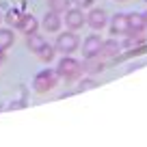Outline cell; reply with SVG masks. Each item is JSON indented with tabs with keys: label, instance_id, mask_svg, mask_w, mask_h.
<instances>
[{
	"label": "cell",
	"instance_id": "obj_20",
	"mask_svg": "<svg viewBox=\"0 0 147 147\" xmlns=\"http://www.w3.org/2000/svg\"><path fill=\"white\" fill-rule=\"evenodd\" d=\"M0 22H2V15H0Z\"/></svg>",
	"mask_w": 147,
	"mask_h": 147
},
{
	"label": "cell",
	"instance_id": "obj_3",
	"mask_svg": "<svg viewBox=\"0 0 147 147\" xmlns=\"http://www.w3.org/2000/svg\"><path fill=\"white\" fill-rule=\"evenodd\" d=\"M56 52H63V54H71V52L78 50V37L74 32H61L59 39L54 43Z\"/></svg>",
	"mask_w": 147,
	"mask_h": 147
},
{
	"label": "cell",
	"instance_id": "obj_8",
	"mask_svg": "<svg viewBox=\"0 0 147 147\" xmlns=\"http://www.w3.org/2000/svg\"><path fill=\"white\" fill-rule=\"evenodd\" d=\"M106 22H108V20H106V13L102 9H93L91 13L87 15V24L93 30H102V28L106 26Z\"/></svg>",
	"mask_w": 147,
	"mask_h": 147
},
{
	"label": "cell",
	"instance_id": "obj_5",
	"mask_svg": "<svg viewBox=\"0 0 147 147\" xmlns=\"http://www.w3.org/2000/svg\"><path fill=\"white\" fill-rule=\"evenodd\" d=\"M100 46H102V39L97 35H89L82 43V54L84 59H91V56H97L100 54Z\"/></svg>",
	"mask_w": 147,
	"mask_h": 147
},
{
	"label": "cell",
	"instance_id": "obj_19",
	"mask_svg": "<svg viewBox=\"0 0 147 147\" xmlns=\"http://www.w3.org/2000/svg\"><path fill=\"white\" fill-rule=\"evenodd\" d=\"M76 2H78L80 9H84V7H91V5H93V0H76Z\"/></svg>",
	"mask_w": 147,
	"mask_h": 147
},
{
	"label": "cell",
	"instance_id": "obj_9",
	"mask_svg": "<svg viewBox=\"0 0 147 147\" xmlns=\"http://www.w3.org/2000/svg\"><path fill=\"white\" fill-rule=\"evenodd\" d=\"M119 50H121V46H119V41H115V39H108V41H102V46H100V59H113V56H117L119 54Z\"/></svg>",
	"mask_w": 147,
	"mask_h": 147
},
{
	"label": "cell",
	"instance_id": "obj_15",
	"mask_svg": "<svg viewBox=\"0 0 147 147\" xmlns=\"http://www.w3.org/2000/svg\"><path fill=\"white\" fill-rule=\"evenodd\" d=\"M54 52H56V48H52L50 43H46V46H43L41 50L37 52V56H39L41 61H46V63H50V61L54 59Z\"/></svg>",
	"mask_w": 147,
	"mask_h": 147
},
{
	"label": "cell",
	"instance_id": "obj_18",
	"mask_svg": "<svg viewBox=\"0 0 147 147\" xmlns=\"http://www.w3.org/2000/svg\"><path fill=\"white\" fill-rule=\"evenodd\" d=\"M93 87H95V82H93V80H82V84H80V89H82V91L93 89Z\"/></svg>",
	"mask_w": 147,
	"mask_h": 147
},
{
	"label": "cell",
	"instance_id": "obj_4",
	"mask_svg": "<svg viewBox=\"0 0 147 147\" xmlns=\"http://www.w3.org/2000/svg\"><path fill=\"white\" fill-rule=\"evenodd\" d=\"M65 24L71 30H78L87 24V15L82 13V9H67L65 11Z\"/></svg>",
	"mask_w": 147,
	"mask_h": 147
},
{
	"label": "cell",
	"instance_id": "obj_11",
	"mask_svg": "<svg viewBox=\"0 0 147 147\" xmlns=\"http://www.w3.org/2000/svg\"><path fill=\"white\" fill-rule=\"evenodd\" d=\"M61 15L56 13V11H52L50 9V13H46V18H43V28H46L48 32H54V30H59L61 28Z\"/></svg>",
	"mask_w": 147,
	"mask_h": 147
},
{
	"label": "cell",
	"instance_id": "obj_13",
	"mask_svg": "<svg viewBox=\"0 0 147 147\" xmlns=\"http://www.w3.org/2000/svg\"><path fill=\"white\" fill-rule=\"evenodd\" d=\"M102 69H104V63H102L100 56H91V59H87V61L82 63V71L95 74V71H102Z\"/></svg>",
	"mask_w": 147,
	"mask_h": 147
},
{
	"label": "cell",
	"instance_id": "obj_6",
	"mask_svg": "<svg viewBox=\"0 0 147 147\" xmlns=\"http://www.w3.org/2000/svg\"><path fill=\"white\" fill-rule=\"evenodd\" d=\"M147 18L143 13H130L128 15V35L130 32H145Z\"/></svg>",
	"mask_w": 147,
	"mask_h": 147
},
{
	"label": "cell",
	"instance_id": "obj_2",
	"mask_svg": "<svg viewBox=\"0 0 147 147\" xmlns=\"http://www.w3.org/2000/svg\"><path fill=\"white\" fill-rule=\"evenodd\" d=\"M56 82H59V74L52 71V69H43V71H39L35 76L32 87H35L37 93H46V91H52L56 87Z\"/></svg>",
	"mask_w": 147,
	"mask_h": 147
},
{
	"label": "cell",
	"instance_id": "obj_17",
	"mask_svg": "<svg viewBox=\"0 0 147 147\" xmlns=\"http://www.w3.org/2000/svg\"><path fill=\"white\" fill-rule=\"evenodd\" d=\"M5 20H7V22H9V24H11V26H15V28H18L20 20H22V13H20V11H15V9H11L9 13L5 15Z\"/></svg>",
	"mask_w": 147,
	"mask_h": 147
},
{
	"label": "cell",
	"instance_id": "obj_14",
	"mask_svg": "<svg viewBox=\"0 0 147 147\" xmlns=\"http://www.w3.org/2000/svg\"><path fill=\"white\" fill-rule=\"evenodd\" d=\"M13 30H9V28H0V50L5 52L7 48L13 46Z\"/></svg>",
	"mask_w": 147,
	"mask_h": 147
},
{
	"label": "cell",
	"instance_id": "obj_16",
	"mask_svg": "<svg viewBox=\"0 0 147 147\" xmlns=\"http://www.w3.org/2000/svg\"><path fill=\"white\" fill-rule=\"evenodd\" d=\"M71 5V0H50V9L56 11V13H65Z\"/></svg>",
	"mask_w": 147,
	"mask_h": 147
},
{
	"label": "cell",
	"instance_id": "obj_10",
	"mask_svg": "<svg viewBox=\"0 0 147 147\" xmlns=\"http://www.w3.org/2000/svg\"><path fill=\"white\" fill-rule=\"evenodd\" d=\"M18 28L22 32H26V35H32V32H37V28H39V22H37L30 13H24L22 20H20V24H18Z\"/></svg>",
	"mask_w": 147,
	"mask_h": 147
},
{
	"label": "cell",
	"instance_id": "obj_12",
	"mask_svg": "<svg viewBox=\"0 0 147 147\" xmlns=\"http://www.w3.org/2000/svg\"><path fill=\"white\" fill-rule=\"evenodd\" d=\"M26 46H28V50L30 52H39L43 46H46V39H43L39 32H32V35H26Z\"/></svg>",
	"mask_w": 147,
	"mask_h": 147
},
{
	"label": "cell",
	"instance_id": "obj_1",
	"mask_svg": "<svg viewBox=\"0 0 147 147\" xmlns=\"http://www.w3.org/2000/svg\"><path fill=\"white\" fill-rule=\"evenodd\" d=\"M56 74H59L61 78H65V80H76L80 74H82V63L76 61V59H71V56H63V59L59 61Z\"/></svg>",
	"mask_w": 147,
	"mask_h": 147
},
{
	"label": "cell",
	"instance_id": "obj_7",
	"mask_svg": "<svg viewBox=\"0 0 147 147\" xmlns=\"http://www.w3.org/2000/svg\"><path fill=\"white\" fill-rule=\"evenodd\" d=\"M113 35H128V13H117L110 22Z\"/></svg>",
	"mask_w": 147,
	"mask_h": 147
}]
</instances>
